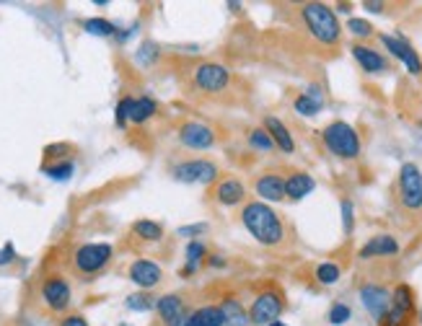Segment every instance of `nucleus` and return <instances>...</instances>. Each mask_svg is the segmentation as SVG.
Returning <instances> with one entry per match:
<instances>
[{"mask_svg":"<svg viewBox=\"0 0 422 326\" xmlns=\"http://www.w3.org/2000/svg\"><path fill=\"white\" fill-rule=\"evenodd\" d=\"M14 262V243H6L3 251H0V264H8Z\"/></svg>","mask_w":422,"mask_h":326,"instance_id":"40","label":"nucleus"},{"mask_svg":"<svg viewBox=\"0 0 422 326\" xmlns=\"http://www.w3.org/2000/svg\"><path fill=\"white\" fill-rule=\"evenodd\" d=\"M132 236L145 243H158L164 238V226L156 220H135L132 223Z\"/></svg>","mask_w":422,"mask_h":326,"instance_id":"24","label":"nucleus"},{"mask_svg":"<svg viewBox=\"0 0 422 326\" xmlns=\"http://www.w3.org/2000/svg\"><path fill=\"white\" fill-rule=\"evenodd\" d=\"M420 125H422V122H420Z\"/></svg>","mask_w":422,"mask_h":326,"instance_id":"42","label":"nucleus"},{"mask_svg":"<svg viewBox=\"0 0 422 326\" xmlns=\"http://www.w3.org/2000/svg\"><path fill=\"white\" fill-rule=\"evenodd\" d=\"M215 205L221 207H243L246 202V184L238 177H221L210 189Z\"/></svg>","mask_w":422,"mask_h":326,"instance_id":"11","label":"nucleus"},{"mask_svg":"<svg viewBox=\"0 0 422 326\" xmlns=\"http://www.w3.org/2000/svg\"><path fill=\"white\" fill-rule=\"evenodd\" d=\"M60 326H88V321L80 313H68V316L60 319Z\"/></svg>","mask_w":422,"mask_h":326,"instance_id":"37","label":"nucleus"},{"mask_svg":"<svg viewBox=\"0 0 422 326\" xmlns=\"http://www.w3.org/2000/svg\"><path fill=\"white\" fill-rule=\"evenodd\" d=\"M322 142L324 148L329 150L334 158H339V161H355V158H360V150H363L358 130L344 120L329 122L322 130Z\"/></svg>","mask_w":422,"mask_h":326,"instance_id":"4","label":"nucleus"},{"mask_svg":"<svg viewBox=\"0 0 422 326\" xmlns=\"http://www.w3.org/2000/svg\"><path fill=\"white\" fill-rule=\"evenodd\" d=\"M298 26L322 47H339L342 42V23L327 3H301L295 6Z\"/></svg>","mask_w":422,"mask_h":326,"instance_id":"3","label":"nucleus"},{"mask_svg":"<svg viewBox=\"0 0 422 326\" xmlns=\"http://www.w3.org/2000/svg\"><path fill=\"white\" fill-rule=\"evenodd\" d=\"M172 174L181 184H215L221 179L218 163L208 161V158H189V161L176 163Z\"/></svg>","mask_w":422,"mask_h":326,"instance_id":"9","label":"nucleus"},{"mask_svg":"<svg viewBox=\"0 0 422 326\" xmlns=\"http://www.w3.org/2000/svg\"><path fill=\"white\" fill-rule=\"evenodd\" d=\"M262 127L270 132L272 142L278 145V150H283L285 156H290V153H295V140L293 135H290V130H288V125L280 117H272V114H267L265 120H262Z\"/></svg>","mask_w":422,"mask_h":326,"instance_id":"19","label":"nucleus"},{"mask_svg":"<svg viewBox=\"0 0 422 326\" xmlns=\"http://www.w3.org/2000/svg\"><path fill=\"white\" fill-rule=\"evenodd\" d=\"M360 300H363L365 311L381 324L384 316L389 313V308H391V290H386L379 283H365L360 285Z\"/></svg>","mask_w":422,"mask_h":326,"instance_id":"13","label":"nucleus"},{"mask_svg":"<svg viewBox=\"0 0 422 326\" xmlns=\"http://www.w3.org/2000/svg\"><path fill=\"white\" fill-rule=\"evenodd\" d=\"M156 112H158L156 99H151V96H140V99H135V107H132V114H130V122L145 125L148 120L156 117Z\"/></svg>","mask_w":422,"mask_h":326,"instance_id":"26","label":"nucleus"},{"mask_svg":"<svg viewBox=\"0 0 422 326\" xmlns=\"http://www.w3.org/2000/svg\"><path fill=\"white\" fill-rule=\"evenodd\" d=\"M115 256L112 243H80L73 248L70 254V270L80 280H93L96 275L107 270Z\"/></svg>","mask_w":422,"mask_h":326,"instance_id":"5","label":"nucleus"},{"mask_svg":"<svg viewBox=\"0 0 422 326\" xmlns=\"http://www.w3.org/2000/svg\"><path fill=\"white\" fill-rule=\"evenodd\" d=\"M350 52H352V57H355V63H358L368 75H384V73L391 70V63H389L376 47H371V44L355 42L350 47Z\"/></svg>","mask_w":422,"mask_h":326,"instance_id":"14","label":"nucleus"},{"mask_svg":"<svg viewBox=\"0 0 422 326\" xmlns=\"http://www.w3.org/2000/svg\"><path fill=\"white\" fill-rule=\"evenodd\" d=\"M270 326H288V324H283V321H275V324H270Z\"/></svg>","mask_w":422,"mask_h":326,"instance_id":"41","label":"nucleus"},{"mask_svg":"<svg viewBox=\"0 0 422 326\" xmlns=\"http://www.w3.org/2000/svg\"><path fill=\"white\" fill-rule=\"evenodd\" d=\"M68 153H73V148L68 145V142H58V145H47V148H44V156L55 158V163H58L60 158L68 156ZM65 161H70V158H65Z\"/></svg>","mask_w":422,"mask_h":326,"instance_id":"35","label":"nucleus"},{"mask_svg":"<svg viewBox=\"0 0 422 326\" xmlns=\"http://www.w3.org/2000/svg\"><path fill=\"white\" fill-rule=\"evenodd\" d=\"M127 275H130V280H132L137 288H143V290H151V288L161 285V280H164L161 264L151 262V259H135V262L130 264Z\"/></svg>","mask_w":422,"mask_h":326,"instance_id":"18","label":"nucleus"},{"mask_svg":"<svg viewBox=\"0 0 422 326\" xmlns=\"http://www.w3.org/2000/svg\"><path fill=\"white\" fill-rule=\"evenodd\" d=\"M324 107V99H316V96H311L308 91L298 93L293 99V109L298 114H303V117H316V114L322 112Z\"/></svg>","mask_w":422,"mask_h":326,"instance_id":"28","label":"nucleus"},{"mask_svg":"<svg viewBox=\"0 0 422 326\" xmlns=\"http://www.w3.org/2000/svg\"><path fill=\"white\" fill-rule=\"evenodd\" d=\"M221 311H223V326H249V308L241 303V298L236 295H226L221 298Z\"/></svg>","mask_w":422,"mask_h":326,"instance_id":"20","label":"nucleus"},{"mask_svg":"<svg viewBox=\"0 0 422 326\" xmlns=\"http://www.w3.org/2000/svg\"><path fill=\"white\" fill-rule=\"evenodd\" d=\"M184 254H186V264H184V270H181V275L192 277L194 272L205 264V259H208V248H205V243H200V241H189L186 243Z\"/></svg>","mask_w":422,"mask_h":326,"instance_id":"23","label":"nucleus"},{"mask_svg":"<svg viewBox=\"0 0 422 326\" xmlns=\"http://www.w3.org/2000/svg\"><path fill=\"white\" fill-rule=\"evenodd\" d=\"M350 316H352L350 305H344V303H332V308H329V324H332V326L347 324V321H350Z\"/></svg>","mask_w":422,"mask_h":326,"instance_id":"33","label":"nucleus"},{"mask_svg":"<svg viewBox=\"0 0 422 326\" xmlns=\"http://www.w3.org/2000/svg\"><path fill=\"white\" fill-rule=\"evenodd\" d=\"M246 142H249L251 150H257V153H272V150H278V145L272 142L270 132L265 127H254L246 132Z\"/></svg>","mask_w":422,"mask_h":326,"instance_id":"27","label":"nucleus"},{"mask_svg":"<svg viewBox=\"0 0 422 326\" xmlns=\"http://www.w3.org/2000/svg\"><path fill=\"white\" fill-rule=\"evenodd\" d=\"M314 189H316V182L311 174H306V171H290V174L285 177L288 199H295V202H298V199L308 197Z\"/></svg>","mask_w":422,"mask_h":326,"instance_id":"21","label":"nucleus"},{"mask_svg":"<svg viewBox=\"0 0 422 326\" xmlns=\"http://www.w3.org/2000/svg\"><path fill=\"white\" fill-rule=\"evenodd\" d=\"M176 137H179L181 145L189 150H210L215 145V140H218L215 130L210 127L208 122H200V120L181 122L179 130H176Z\"/></svg>","mask_w":422,"mask_h":326,"instance_id":"10","label":"nucleus"},{"mask_svg":"<svg viewBox=\"0 0 422 326\" xmlns=\"http://www.w3.org/2000/svg\"><path fill=\"white\" fill-rule=\"evenodd\" d=\"M158 55V47L153 42H145L143 47H140V52H137V60H140V63H151V57H156Z\"/></svg>","mask_w":422,"mask_h":326,"instance_id":"36","label":"nucleus"},{"mask_svg":"<svg viewBox=\"0 0 422 326\" xmlns=\"http://www.w3.org/2000/svg\"><path fill=\"white\" fill-rule=\"evenodd\" d=\"M184 85L189 93H197L210 101H228L238 88V78L233 75L228 65L202 60L192 63L184 73Z\"/></svg>","mask_w":422,"mask_h":326,"instance_id":"1","label":"nucleus"},{"mask_svg":"<svg viewBox=\"0 0 422 326\" xmlns=\"http://www.w3.org/2000/svg\"><path fill=\"white\" fill-rule=\"evenodd\" d=\"M283 311H285V295H283L275 285H270V288L259 290L257 295L251 298L249 319H251V324H257V326H270V324H275V321H280Z\"/></svg>","mask_w":422,"mask_h":326,"instance_id":"8","label":"nucleus"},{"mask_svg":"<svg viewBox=\"0 0 422 326\" xmlns=\"http://www.w3.org/2000/svg\"><path fill=\"white\" fill-rule=\"evenodd\" d=\"M42 171L50 179H55V182H65V179L73 177L75 166H73V161H58V163H44Z\"/></svg>","mask_w":422,"mask_h":326,"instance_id":"29","label":"nucleus"},{"mask_svg":"<svg viewBox=\"0 0 422 326\" xmlns=\"http://www.w3.org/2000/svg\"><path fill=\"white\" fill-rule=\"evenodd\" d=\"M381 44L389 50V55L396 57V60H401L404 63V68H407L412 75H422V60L420 55L415 52V47L404 39V36H391V34H379Z\"/></svg>","mask_w":422,"mask_h":326,"instance_id":"12","label":"nucleus"},{"mask_svg":"<svg viewBox=\"0 0 422 326\" xmlns=\"http://www.w3.org/2000/svg\"><path fill=\"white\" fill-rule=\"evenodd\" d=\"M254 194H257V199H262V202H283V199H288L285 194V177L283 174H278V171H265V174H259L257 179H254Z\"/></svg>","mask_w":422,"mask_h":326,"instance_id":"15","label":"nucleus"},{"mask_svg":"<svg viewBox=\"0 0 422 326\" xmlns=\"http://www.w3.org/2000/svg\"><path fill=\"white\" fill-rule=\"evenodd\" d=\"M339 277H342V267L337 262H319L314 267V280L322 288H329V285L339 283Z\"/></svg>","mask_w":422,"mask_h":326,"instance_id":"25","label":"nucleus"},{"mask_svg":"<svg viewBox=\"0 0 422 326\" xmlns=\"http://www.w3.org/2000/svg\"><path fill=\"white\" fill-rule=\"evenodd\" d=\"M184 326H223V311L218 303H205L186 313Z\"/></svg>","mask_w":422,"mask_h":326,"instance_id":"22","label":"nucleus"},{"mask_svg":"<svg viewBox=\"0 0 422 326\" xmlns=\"http://www.w3.org/2000/svg\"><path fill=\"white\" fill-rule=\"evenodd\" d=\"M347 31H350L352 36H358V39H373V36H376L373 23H368L365 19H350V21H347Z\"/></svg>","mask_w":422,"mask_h":326,"instance_id":"31","label":"nucleus"},{"mask_svg":"<svg viewBox=\"0 0 422 326\" xmlns=\"http://www.w3.org/2000/svg\"><path fill=\"white\" fill-rule=\"evenodd\" d=\"M83 28H86L88 34H96V36H115L117 34V26L107 19H88L83 21Z\"/></svg>","mask_w":422,"mask_h":326,"instance_id":"30","label":"nucleus"},{"mask_svg":"<svg viewBox=\"0 0 422 326\" xmlns=\"http://www.w3.org/2000/svg\"><path fill=\"white\" fill-rule=\"evenodd\" d=\"M153 298L151 295H145V293H135V295H130L127 298V308H132V311H151L153 308Z\"/></svg>","mask_w":422,"mask_h":326,"instance_id":"34","label":"nucleus"},{"mask_svg":"<svg viewBox=\"0 0 422 326\" xmlns=\"http://www.w3.org/2000/svg\"><path fill=\"white\" fill-rule=\"evenodd\" d=\"M342 213H344V231L350 233V231H352V205H350V199H344V202H342Z\"/></svg>","mask_w":422,"mask_h":326,"instance_id":"38","label":"nucleus"},{"mask_svg":"<svg viewBox=\"0 0 422 326\" xmlns=\"http://www.w3.org/2000/svg\"><path fill=\"white\" fill-rule=\"evenodd\" d=\"M179 236H197V233H205V226L202 223H197V226H184L176 231Z\"/></svg>","mask_w":422,"mask_h":326,"instance_id":"39","label":"nucleus"},{"mask_svg":"<svg viewBox=\"0 0 422 326\" xmlns=\"http://www.w3.org/2000/svg\"><path fill=\"white\" fill-rule=\"evenodd\" d=\"M241 223L251 238L265 248H283L290 238L285 220L262 199H246L241 207Z\"/></svg>","mask_w":422,"mask_h":326,"instance_id":"2","label":"nucleus"},{"mask_svg":"<svg viewBox=\"0 0 422 326\" xmlns=\"http://www.w3.org/2000/svg\"><path fill=\"white\" fill-rule=\"evenodd\" d=\"M156 311H158V319H161L164 326H184V321H186L184 298L176 295V293L161 295V298L156 300Z\"/></svg>","mask_w":422,"mask_h":326,"instance_id":"17","label":"nucleus"},{"mask_svg":"<svg viewBox=\"0 0 422 326\" xmlns=\"http://www.w3.org/2000/svg\"><path fill=\"white\" fill-rule=\"evenodd\" d=\"M396 254H399V241H396L391 233L371 236L358 251V256L363 262H368V259H389V256H396Z\"/></svg>","mask_w":422,"mask_h":326,"instance_id":"16","label":"nucleus"},{"mask_svg":"<svg viewBox=\"0 0 422 326\" xmlns=\"http://www.w3.org/2000/svg\"><path fill=\"white\" fill-rule=\"evenodd\" d=\"M36 298L44 305V311H50V313L68 311L73 300V288H70V283H68V277H65L63 272L44 275L39 288H36Z\"/></svg>","mask_w":422,"mask_h":326,"instance_id":"7","label":"nucleus"},{"mask_svg":"<svg viewBox=\"0 0 422 326\" xmlns=\"http://www.w3.org/2000/svg\"><path fill=\"white\" fill-rule=\"evenodd\" d=\"M394 197L404 213H422V171L417 163H401L399 174H396V184H394Z\"/></svg>","mask_w":422,"mask_h":326,"instance_id":"6","label":"nucleus"},{"mask_svg":"<svg viewBox=\"0 0 422 326\" xmlns=\"http://www.w3.org/2000/svg\"><path fill=\"white\" fill-rule=\"evenodd\" d=\"M132 107H135V99H132V96H125V99H120V104H117V112H115L117 127H127L130 114H132Z\"/></svg>","mask_w":422,"mask_h":326,"instance_id":"32","label":"nucleus"}]
</instances>
